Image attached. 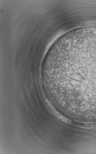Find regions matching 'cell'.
Instances as JSON below:
<instances>
[{
  "mask_svg": "<svg viewBox=\"0 0 96 154\" xmlns=\"http://www.w3.org/2000/svg\"><path fill=\"white\" fill-rule=\"evenodd\" d=\"M44 80L69 110L96 114V40L73 41L57 49Z\"/></svg>",
  "mask_w": 96,
  "mask_h": 154,
  "instance_id": "1",
  "label": "cell"
}]
</instances>
